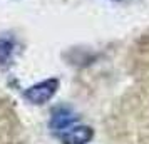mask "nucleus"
Masks as SVG:
<instances>
[{
  "instance_id": "obj_3",
  "label": "nucleus",
  "mask_w": 149,
  "mask_h": 144,
  "mask_svg": "<svg viewBox=\"0 0 149 144\" xmlns=\"http://www.w3.org/2000/svg\"><path fill=\"white\" fill-rule=\"evenodd\" d=\"M77 122V114L70 107L61 106L57 109L52 111V119H50V127L55 134H59L61 131L67 129L69 126Z\"/></svg>"
},
{
  "instance_id": "obj_1",
  "label": "nucleus",
  "mask_w": 149,
  "mask_h": 144,
  "mask_svg": "<svg viewBox=\"0 0 149 144\" xmlns=\"http://www.w3.org/2000/svg\"><path fill=\"white\" fill-rule=\"evenodd\" d=\"M57 87H59V81L57 79H47V81H42V82L29 87L24 96H25V99L29 102L35 104V106H40V104L49 102L54 97V94L57 92Z\"/></svg>"
},
{
  "instance_id": "obj_2",
  "label": "nucleus",
  "mask_w": 149,
  "mask_h": 144,
  "mask_svg": "<svg viewBox=\"0 0 149 144\" xmlns=\"http://www.w3.org/2000/svg\"><path fill=\"white\" fill-rule=\"evenodd\" d=\"M57 137L62 144H89L94 137V131L89 126H69L67 129L61 131Z\"/></svg>"
},
{
  "instance_id": "obj_4",
  "label": "nucleus",
  "mask_w": 149,
  "mask_h": 144,
  "mask_svg": "<svg viewBox=\"0 0 149 144\" xmlns=\"http://www.w3.org/2000/svg\"><path fill=\"white\" fill-rule=\"evenodd\" d=\"M14 47L15 45L12 39H8V37L0 39V64H8V61L14 55Z\"/></svg>"
}]
</instances>
